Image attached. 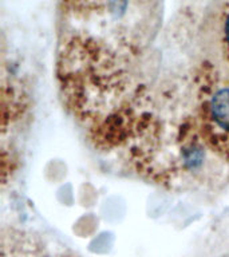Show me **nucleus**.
Segmentation results:
<instances>
[{"label": "nucleus", "mask_w": 229, "mask_h": 257, "mask_svg": "<svg viewBox=\"0 0 229 257\" xmlns=\"http://www.w3.org/2000/svg\"><path fill=\"white\" fill-rule=\"evenodd\" d=\"M224 36H225V47H226V52H228V58H229V10L228 12H226V16H225Z\"/></svg>", "instance_id": "nucleus-2"}, {"label": "nucleus", "mask_w": 229, "mask_h": 257, "mask_svg": "<svg viewBox=\"0 0 229 257\" xmlns=\"http://www.w3.org/2000/svg\"><path fill=\"white\" fill-rule=\"evenodd\" d=\"M197 123L209 148L229 157V84L202 87Z\"/></svg>", "instance_id": "nucleus-1"}, {"label": "nucleus", "mask_w": 229, "mask_h": 257, "mask_svg": "<svg viewBox=\"0 0 229 257\" xmlns=\"http://www.w3.org/2000/svg\"><path fill=\"white\" fill-rule=\"evenodd\" d=\"M70 4H75L78 7H82V6H86V4H91L94 0H67Z\"/></svg>", "instance_id": "nucleus-3"}]
</instances>
